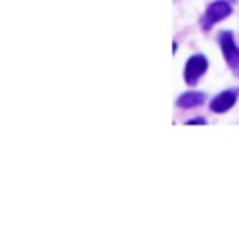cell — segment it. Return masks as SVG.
Instances as JSON below:
<instances>
[{"label":"cell","instance_id":"cell-2","mask_svg":"<svg viewBox=\"0 0 239 252\" xmlns=\"http://www.w3.org/2000/svg\"><path fill=\"white\" fill-rule=\"evenodd\" d=\"M218 46H220L223 58L230 65L231 72L239 79V46L236 44L235 33L231 30H223L218 33Z\"/></svg>","mask_w":239,"mask_h":252},{"label":"cell","instance_id":"cell-7","mask_svg":"<svg viewBox=\"0 0 239 252\" xmlns=\"http://www.w3.org/2000/svg\"><path fill=\"white\" fill-rule=\"evenodd\" d=\"M177 48H179V44H177V41H174V51H172V53H177Z\"/></svg>","mask_w":239,"mask_h":252},{"label":"cell","instance_id":"cell-3","mask_svg":"<svg viewBox=\"0 0 239 252\" xmlns=\"http://www.w3.org/2000/svg\"><path fill=\"white\" fill-rule=\"evenodd\" d=\"M208 67H210V61L205 54H192L184 65V82L189 87H195L200 82V79L206 74Z\"/></svg>","mask_w":239,"mask_h":252},{"label":"cell","instance_id":"cell-5","mask_svg":"<svg viewBox=\"0 0 239 252\" xmlns=\"http://www.w3.org/2000/svg\"><path fill=\"white\" fill-rule=\"evenodd\" d=\"M206 102V94L202 90H189L179 95L175 100V107L180 110H193L197 107H202Z\"/></svg>","mask_w":239,"mask_h":252},{"label":"cell","instance_id":"cell-1","mask_svg":"<svg viewBox=\"0 0 239 252\" xmlns=\"http://www.w3.org/2000/svg\"><path fill=\"white\" fill-rule=\"evenodd\" d=\"M231 13H233V5L230 0H213L206 7L205 13L202 15L200 27L203 32H210L218 23H221L223 20L230 18Z\"/></svg>","mask_w":239,"mask_h":252},{"label":"cell","instance_id":"cell-4","mask_svg":"<svg viewBox=\"0 0 239 252\" xmlns=\"http://www.w3.org/2000/svg\"><path fill=\"white\" fill-rule=\"evenodd\" d=\"M239 100V87L226 89L223 92H218L210 100V112L215 115H225L235 107Z\"/></svg>","mask_w":239,"mask_h":252},{"label":"cell","instance_id":"cell-6","mask_svg":"<svg viewBox=\"0 0 239 252\" xmlns=\"http://www.w3.org/2000/svg\"><path fill=\"white\" fill-rule=\"evenodd\" d=\"M208 122L203 117H197V118H192L189 122H185V125H206Z\"/></svg>","mask_w":239,"mask_h":252}]
</instances>
